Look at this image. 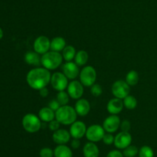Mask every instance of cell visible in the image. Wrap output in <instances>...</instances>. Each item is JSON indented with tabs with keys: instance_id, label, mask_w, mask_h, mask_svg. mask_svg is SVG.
<instances>
[{
	"instance_id": "cell-1",
	"label": "cell",
	"mask_w": 157,
	"mask_h": 157,
	"mask_svg": "<svg viewBox=\"0 0 157 157\" xmlns=\"http://www.w3.org/2000/svg\"><path fill=\"white\" fill-rule=\"evenodd\" d=\"M52 75L48 69L44 67H36L31 69L26 75L28 85L33 89L40 90L47 87L50 83Z\"/></svg>"
},
{
	"instance_id": "cell-2",
	"label": "cell",
	"mask_w": 157,
	"mask_h": 157,
	"mask_svg": "<svg viewBox=\"0 0 157 157\" xmlns=\"http://www.w3.org/2000/svg\"><path fill=\"white\" fill-rule=\"evenodd\" d=\"M77 117H78V114L75 108L68 105L61 106L55 112V119L61 124L65 125V126L71 125L72 123L77 121Z\"/></svg>"
},
{
	"instance_id": "cell-3",
	"label": "cell",
	"mask_w": 157,
	"mask_h": 157,
	"mask_svg": "<svg viewBox=\"0 0 157 157\" xmlns=\"http://www.w3.org/2000/svg\"><path fill=\"white\" fill-rule=\"evenodd\" d=\"M63 62V57L60 52L48 51L41 55V65L48 70H54L59 67Z\"/></svg>"
},
{
	"instance_id": "cell-4",
	"label": "cell",
	"mask_w": 157,
	"mask_h": 157,
	"mask_svg": "<svg viewBox=\"0 0 157 157\" xmlns=\"http://www.w3.org/2000/svg\"><path fill=\"white\" fill-rule=\"evenodd\" d=\"M22 126L25 130L30 133L37 132L41 127V120L35 114L28 113L22 118Z\"/></svg>"
},
{
	"instance_id": "cell-5",
	"label": "cell",
	"mask_w": 157,
	"mask_h": 157,
	"mask_svg": "<svg viewBox=\"0 0 157 157\" xmlns=\"http://www.w3.org/2000/svg\"><path fill=\"white\" fill-rule=\"evenodd\" d=\"M80 82L86 87H91L97 79L96 69L91 66H85L80 72Z\"/></svg>"
},
{
	"instance_id": "cell-6",
	"label": "cell",
	"mask_w": 157,
	"mask_h": 157,
	"mask_svg": "<svg viewBox=\"0 0 157 157\" xmlns=\"http://www.w3.org/2000/svg\"><path fill=\"white\" fill-rule=\"evenodd\" d=\"M111 91L114 97L124 99L125 97L130 95V86L125 80H117L112 85Z\"/></svg>"
},
{
	"instance_id": "cell-7",
	"label": "cell",
	"mask_w": 157,
	"mask_h": 157,
	"mask_svg": "<svg viewBox=\"0 0 157 157\" xmlns=\"http://www.w3.org/2000/svg\"><path fill=\"white\" fill-rule=\"evenodd\" d=\"M104 134H105V130L103 126L98 124H94L87 128L85 135L89 142L97 143L102 140Z\"/></svg>"
},
{
	"instance_id": "cell-8",
	"label": "cell",
	"mask_w": 157,
	"mask_h": 157,
	"mask_svg": "<svg viewBox=\"0 0 157 157\" xmlns=\"http://www.w3.org/2000/svg\"><path fill=\"white\" fill-rule=\"evenodd\" d=\"M51 84L53 89L58 91H64L68 86V78L65 76L63 72H57L52 75Z\"/></svg>"
},
{
	"instance_id": "cell-9",
	"label": "cell",
	"mask_w": 157,
	"mask_h": 157,
	"mask_svg": "<svg viewBox=\"0 0 157 157\" xmlns=\"http://www.w3.org/2000/svg\"><path fill=\"white\" fill-rule=\"evenodd\" d=\"M33 48L35 52L40 55H43L51 49L50 39L45 35H40L34 42Z\"/></svg>"
},
{
	"instance_id": "cell-10",
	"label": "cell",
	"mask_w": 157,
	"mask_h": 157,
	"mask_svg": "<svg viewBox=\"0 0 157 157\" xmlns=\"http://www.w3.org/2000/svg\"><path fill=\"white\" fill-rule=\"evenodd\" d=\"M121 123V119L117 115H110L105 119L103 123V127L108 133H113L118 130Z\"/></svg>"
},
{
	"instance_id": "cell-11",
	"label": "cell",
	"mask_w": 157,
	"mask_h": 157,
	"mask_svg": "<svg viewBox=\"0 0 157 157\" xmlns=\"http://www.w3.org/2000/svg\"><path fill=\"white\" fill-rule=\"evenodd\" d=\"M67 92L71 98L74 99H79L84 94V86L81 82L73 80L67 86Z\"/></svg>"
},
{
	"instance_id": "cell-12",
	"label": "cell",
	"mask_w": 157,
	"mask_h": 157,
	"mask_svg": "<svg viewBox=\"0 0 157 157\" xmlns=\"http://www.w3.org/2000/svg\"><path fill=\"white\" fill-rule=\"evenodd\" d=\"M132 135L129 132H121L114 136V146L118 149H124L131 145Z\"/></svg>"
},
{
	"instance_id": "cell-13",
	"label": "cell",
	"mask_w": 157,
	"mask_h": 157,
	"mask_svg": "<svg viewBox=\"0 0 157 157\" xmlns=\"http://www.w3.org/2000/svg\"><path fill=\"white\" fill-rule=\"evenodd\" d=\"M87 129V128L84 123L81 121H75V123L71 125L69 132H70L72 138L80 139L85 135Z\"/></svg>"
},
{
	"instance_id": "cell-14",
	"label": "cell",
	"mask_w": 157,
	"mask_h": 157,
	"mask_svg": "<svg viewBox=\"0 0 157 157\" xmlns=\"http://www.w3.org/2000/svg\"><path fill=\"white\" fill-rule=\"evenodd\" d=\"M62 72L68 79L75 80L80 75L79 66L72 61L66 62L62 66Z\"/></svg>"
},
{
	"instance_id": "cell-15",
	"label": "cell",
	"mask_w": 157,
	"mask_h": 157,
	"mask_svg": "<svg viewBox=\"0 0 157 157\" xmlns=\"http://www.w3.org/2000/svg\"><path fill=\"white\" fill-rule=\"evenodd\" d=\"M70 132L64 129H59L55 131L52 134V139L54 143L58 145H65L71 139Z\"/></svg>"
},
{
	"instance_id": "cell-16",
	"label": "cell",
	"mask_w": 157,
	"mask_h": 157,
	"mask_svg": "<svg viewBox=\"0 0 157 157\" xmlns=\"http://www.w3.org/2000/svg\"><path fill=\"white\" fill-rule=\"evenodd\" d=\"M124 102L121 99L113 98L108 102L107 105V112L111 115H117L120 112H122L124 109Z\"/></svg>"
},
{
	"instance_id": "cell-17",
	"label": "cell",
	"mask_w": 157,
	"mask_h": 157,
	"mask_svg": "<svg viewBox=\"0 0 157 157\" xmlns=\"http://www.w3.org/2000/svg\"><path fill=\"white\" fill-rule=\"evenodd\" d=\"M75 109L78 115L82 117L85 116L90 112V104L88 100L81 98L78 99L77 103H75Z\"/></svg>"
},
{
	"instance_id": "cell-18",
	"label": "cell",
	"mask_w": 157,
	"mask_h": 157,
	"mask_svg": "<svg viewBox=\"0 0 157 157\" xmlns=\"http://www.w3.org/2000/svg\"><path fill=\"white\" fill-rule=\"evenodd\" d=\"M83 155L84 157H98L100 150L95 143L88 142L83 147Z\"/></svg>"
},
{
	"instance_id": "cell-19",
	"label": "cell",
	"mask_w": 157,
	"mask_h": 157,
	"mask_svg": "<svg viewBox=\"0 0 157 157\" xmlns=\"http://www.w3.org/2000/svg\"><path fill=\"white\" fill-rule=\"evenodd\" d=\"M38 117L41 121L45 122V123H50L51 121L55 119V112L50 109L48 106L43 107L38 112Z\"/></svg>"
},
{
	"instance_id": "cell-20",
	"label": "cell",
	"mask_w": 157,
	"mask_h": 157,
	"mask_svg": "<svg viewBox=\"0 0 157 157\" xmlns=\"http://www.w3.org/2000/svg\"><path fill=\"white\" fill-rule=\"evenodd\" d=\"M55 157H73L71 149L66 145H58L54 149Z\"/></svg>"
},
{
	"instance_id": "cell-21",
	"label": "cell",
	"mask_w": 157,
	"mask_h": 157,
	"mask_svg": "<svg viewBox=\"0 0 157 157\" xmlns=\"http://www.w3.org/2000/svg\"><path fill=\"white\" fill-rule=\"evenodd\" d=\"M25 61L26 63L32 66H38L41 64V57L40 56V54L37 53L36 52H28L25 55Z\"/></svg>"
},
{
	"instance_id": "cell-22",
	"label": "cell",
	"mask_w": 157,
	"mask_h": 157,
	"mask_svg": "<svg viewBox=\"0 0 157 157\" xmlns=\"http://www.w3.org/2000/svg\"><path fill=\"white\" fill-rule=\"evenodd\" d=\"M66 41L63 37H55L51 41V50L55 52H62L63 49L66 47Z\"/></svg>"
},
{
	"instance_id": "cell-23",
	"label": "cell",
	"mask_w": 157,
	"mask_h": 157,
	"mask_svg": "<svg viewBox=\"0 0 157 157\" xmlns=\"http://www.w3.org/2000/svg\"><path fill=\"white\" fill-rule=\"evenodd\" d=\"M76 53L77 52L74 46H66V47L63 49L61 55H62L63 59L65 60L66 62H71L75 58Z\"/></svg>"
},
{
	"instance_id": "cell-24",
	"label": "cell",
	"mask_w": 157,
	"mask_h": 157,
	"mask_svg": "<svg viewBox=\"0 0 157 157\" xmlns=\"http://www.w3.org/2000/svg\"><path fill=\"white\" fill-rule=\"evenodd\" d=\"M89 58L88 53L84 50H80L77 52L75 57V62L78 66H83L87 62Z\"/></svg>"
},
{
	"instance_id": "cell-25",
	"label": "cell",
	"mask_w": 157,
	"mask_h": 157,
	"mask_svg": "<svg viewBox=\"0 0 157 157\" xmlns=\"http://www.w3.org/2000/svg\"><path fill=\"white\" fill-rule=\"evenodd\" d=\"M140 80V76L139 74L135 70H131L127 74L125 78V81L127 82V84L130 86H134L136 85H137V83H139Z\"/></svg>"
},
{
	"instance_id": "cell-26",
	"label": "cell",
	"mask_w": 157,
	"mask_h": 157,
	"mask_svg": "<svg viewBox=\"0 0 157 157\" xmlns=\"http://www.w3.org/2000/svg\"><path fill=\"white\" fill-rule=\"evenodd\" d=\"M123 102H124V107L130 110H133L137 106V100L133 95H128L127 97H125Z\"/></svg>"
},
{
	"instance_id": "cell-27",
	"label": "cell",
	"mask_w": 157,
	"mask_h": 157,
	"mask_svg": "<svg viewBox=\"0 0 157 157\" xmlns=\"http://www.w3.org/2000/svg\"><path fill=\"white\" fill-rule=\"evenodd\" d=\"M123 150H124L123 154L124 157H136V155H138V152H139V149L136 146H133V145H130Z\"/></svg>"
},
{
	"instance_id": "cell-28",
	"label": "cell",
	"mask_w": 157,
	"mask_h": 157,
	"mask_svg": "<svg viewBox=\"0 0 157 157\" xmlns=\"http://www.w3.org/2000/svg\"><path fill=\"white\" fill-rule=\"evenodd\" d=\"M139 157H154V152L150 146H144L139 149Z\"/></svg>"
},
{
	"instance_id": "cell-29",
	"label": "cell",
	"mask_w": 157,
	"mask_h": 157,
	"mask_svg": "<svg viewBox=\"0 0 157 157\" xmlns=\"http://www.w3.org/2000/svg\"><path fill=\"white\" fill-rule=\"evenodd\" d=\"M69 98H70V96H69L68 93L67 92H65V91H60L57 94L56 99L58 100V102L60 103L61 106H66L68 103Z\"/></svg>"
},
{
	"instance_id": "cell-30",
	"label": "cell",
	"mask_w": 157,
	"mask_h": 157,
	"mask_svg": "<svg viewBox=\"0 0 157 157\" xmlns=\"http://www.w3.org/2000/svg\"><path fill=\"white\" fill-rule=\"evenodd\" d=\"M103 89L102 86L98 83H94L93 86L90 87V93L94 97H99L102 94Z\"/></svg>"
},
{
	"instance_id": "cell-31",
	"label": "cell",
	"mask_w": 157,
	"mask_h": 157,
	"mask_svg": "<svg viewBox=\"0 0 157 157\" xmlns=\"http://www.w3.org/2000/svg\"><path fill=\"white\" fill-rule=\"evenodd\" d=\"M40 157H53L54 155V150L51 148L44 147L41 149L39 152Z\"/></svg>"
},
{
	"instance_id": "cell-32",
	"label": "cell",
	"mask_w": 157,
	"mask_h": 157,
	"mask_svg": "<svg viewBox=\"0 0 157 157\" xmlns=\"http://www.w3.org/2000/svg\"><path fill=\"white\" fill-rule=\"evenodd\" d=\"M102 141L106 145H111L114 143V136L112 135V133H105L102 139Z\"/></svg>"
},
{
	"instance_id": "cell-33",
	"label": "cell",
	"mask_w": 157,
	"mask_h": 157,
	"mask_svg": "<svg viewBox=\"0 0 157 157\" xmlns=\"http://www.w3.org/2000/svg\"><path fill=\"white\" fill-rule=\"evenodd\" d=\"M120 128L121 129L122 132H129L130 130V128H131V124H130V122L129 120H124V121L121 122V126Z\"/></svg>"
},
{
	"instance_id": "cell-34",
	"label": "cell",
	"mask_w": 157,
	"mask_h": 157,
	"mask_svg": "<svg viewBox=\"0 0 157 157\" xmlns=\"http://www.w3.org/2000/svg\"><path fill=\"white\" fill-rule=\"evenodd\" d=\"M60 126H61V123H60L56 119H55L54 120L51 121L48 124L49 129H50L52 131H53V132H55V131H57L58 129H59Z\"/></svg>"
},
{
	"instance_id": "cell-35",
	"label": "cell",
	"mask_w": 157,
	"mask_h": 157,
	"mask_svg": "<svg viewBox=\"0 0 157 157\" xmlns=\"http://www.w3.org/2000/svg\"><path fill=\"white\" fill-rule=\"evenodd\" d=\"M61 106L60 105V103H58L57 99H52V101H50V103H48V107L50 108V109H52L53 111H55V112H56Z\"/></svg>"
},
{
	"instance_id": "cell-36",
	"label": "cell",
	"mask_w": 157,
	"mask_h": 157,
	"mask_svg": "<svg viewBox=\"0 0 157 157\" xmlns=\"http://www.w3.org/2000/svg\"><path fill=\"white\" fill-rule=\"evenodd\" d=\"M106 157H124V154L122 152H121L118 149H113V150L110 151L107 153V156Z\"/></svg>"
},
{
	"instance_id": "cell-37",
	"label": "cell",
	"mask_w": 157,
	"mask_h": 157,
	"mask_svg": "<svg viewBox=\"0 0 157 157\" xmlns=\"http://www.w3.org/2000/svg\"><path fill=\"white\" fill-rule=\"evenodd\" d=\"M80 146H81V142L78 139H73L72 141L71 142V146L72 149H77L80 147Z\"/></svg>"
},
{
	"instance_id": "cell-38",
	"label": "cell",
	"mask_w": 157,
	"mask_h": 157,
	"mask_svg": "<svg viewBox=\"0 0 157 157\" xmlns=\"http://www.w3.org/2000/svg\"><path fill=\"white\" fill-rule=\"evenodd\" d=\"M49 92H48V89H47V87H44L43 88V89H40L39 90V94L40 95H41V97H43V98H45V97L48 96V95Z\"/></svg>"
},
{
	"instance_id": "cell-39",
	"label": "cell",
	"mask_w": 157,
	"mask_h": 157,
	"mask_svg": "<svg viewBox=\"0 0 157 157\" xmlns=\"http://www.w3.org/2000/svg\"><path fill=\"white\" fill-rule=\"evenodd\" d=\"M3 37V31L2 29V28H0V39Z\"/></svg>"
}]
</instances>
